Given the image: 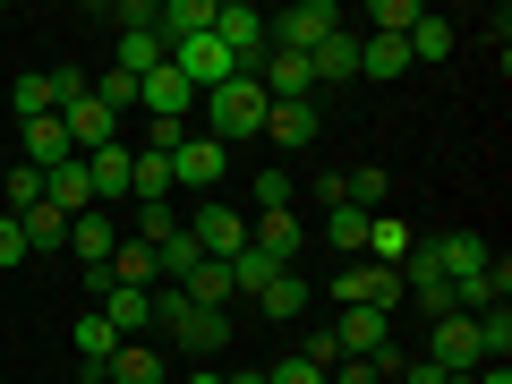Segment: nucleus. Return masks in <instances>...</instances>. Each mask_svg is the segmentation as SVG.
I'll return each mask as SVG.
<instances>
[{
	"label": "nucleus",
	"mask_w": 512,
	"mask_h": 384,
	"mask_svg": "<svg viewBox=\"0 0 512 384\" xmlns=\"http://www.w3.org/2000/svg\"><path fill=\"white\" fill-rule=\"evenodd\" d=\"M410 69H419V60H427V69H436V60H453V43H461V26L453 18H436V9H419V26H410Z\"/></svg>",
	"instance_id": "nucleus-20"
},
{
	"label": "nucleus",
	"mask_w": 512,
	"mask_h": 384,
	"mask_svg": "<svg viewBox=\"0 0 512 384\" xmlns=\"http://www.w3.org/2000/svg\"><path fill=\"white\" fill-rule=\"evenodd\" d=\"M94 103H103L111 120H120V111H137V77H120V69H103V77H94Z\"/></svg>",
	"instance_id": "nucleus-37"
},
{
	"label": "nucleus",
	"mask_w": 512,
	"mask_h": 384,
	"mask_svg": "<svg viewBox=\"0 0 512 384\" xmlns=\"http://www.w3.org/2000/svg\"><path fill=\"white\" fill-rule=\"evenodd\" d=\"M325 384H384V367H376V359H333Z\"/></svg>",
	"instance_id": "nucleus-41"
},
{
	"label": "nucleus",
	"mask_w": 512,
	"mask_h": 384,
	"mask_svg": "<svg viewBox=\"0 0 512 384\" xmlns=\"http://www.w3.org/2000/svg\"><path fill=\"white\" fill-rule=\"evenodd\" d=\"M9 103H18V120H52V111H60L52 69H43V77H18V86H9Z\"/></svg>",
	"instance_id": "nucleus-33"
},
{
	"label": "nucleus",
	"mask_w": 512,
	"mask_h": 384,
	"mask_svg": "<svg viewBox=\"0 0 512 384\" xmlns=\"http://www.w3.org/2000/svg\"><path fill=\"white\" fill-rule=\"evenodd\" d=\"M188 146V120H154L146 128V146H137V154H180Z\"/></svg>",
	"instance_id": "nucleus-40"
},
{
	"label": "nucleus",
	"mask_w": 512,
	"mask_h": 384,
	"mask_svg": "<svg viewBox=\"0 0 512 384\" xmlns=\"http://www.w3.org/2000/svg\"><path fill=\"white\" fill-rule=\"evenodd\" d=\"M410 248H419V231H410V222H393V214H367V265H402Z\"/></svg>",
	"instance_id": "nucleus-24"
},
{
	"label": "nucleus",
	"mask_w": 512,
	"mask_h": 384,
	"mask_svg": "<svg viewBox=\"0 0 512 384\" xmlns=\"http://www.w3.org/2000/svg\"><path fill=\"white\" fill-rule=\"evenodd\" d=\"M180 291H188V299H197V308H231V265H214V256H205L197 274H188V282H180Z\"/></svg>",
	"instance_id": "nucleus-32"
},
{
	"label": "nucleus",
	"mask_w": 512,
	"mask_h": 384,
	"mask_svg": "<svg viewBox=\"0 0 512 384\" xmlns=\"http://www.w3.org/2000/svg\"><path fill=\"white\" fill-rule=\"evenodd\" d=\"M9 265H26V231H18V214H0V274Z\"/></svg>",
	"instance_id": "nucleus-42"
},
{
	"label": "nucleus",
	"mask_w": 512,
	"mask_h": 384,
	"mask_svg": "<svg viewBox=\"0 0 512 384\" xmlns=\"http://www.w3.org/2000/svg\"><path fill=\"white\" fill-rule=\"evenodd\" d=\"M180 384H222V367H188V376Z\"/></svg>",
	"instance_id": "nucleus-46"
},
{
	"label": "nucleus",
	"mask_w": 512,
	"mask_h": 384,
	"mask_svg": "<svg viewBox=\"0 0 512 384\" xmlns=\"http://www.w3.org/2000/svg\"><path fill=\"white\" fill-rule=\"evenodd\" d=\"M69 342H77V359H86V384H103L111 350H120V333H111V316H103V308H86V316H77V333H69Z\"/></svg>",
	"instance_id": "nucleus-18"
},
{
	"label": "nucleus",
	"mask_w": 512,
	"mask_h": 384,
	"mask_svg": "<svg viewBox=\"0 0 512 384\" xmlns=\"http://www.w3.org/2000/svg\"><path fill=\"white\" fill-rule=\"evenodd\" d=\"M419 359L444 367V376H478V367H487V350H478V325H470V316H436Z\"/></svg>",
	"instance_id": "nucleus-4"
},
{
	"label": "nucleus",
	"mask_w": 512,
	"mask_h": 384,
	"mask_svg": "<svg viewBox=\"0 0 512 384\" xmlns=\"http://www.w3.org/2000/svg\"><path fill=\"white\" fill-rule=\"evenodd\" d=\"M222 154L231 146H214L205 128H188V146L171 154V188H222Z\"/></svg>",
	"instance_id": "nucleus-10"
},
{
	"label": "nucleus",
	"mask_w": 512,
	"mask_h": 384,
	"mask_svg": "<svg viewBox=\"0 0 512 384\" xmlns=\"http://www.w3.org/2000/svg\"><path fill=\"white\" fill-rule=\"evenodd\" d=\"M342 188H350V205H359V214H384V197H393V180H384L376 163H359V171H342Z\"/></svg>",
	"instance_id": "nucleus-34"
},
{
	"label": "nucleus",
	"mask_w": 512,
	"mask_h": 384,
	"mask_svg": "<svg viewBox=\"0 0 512 384\" xmlns=\"http://www.w3.org/2000/svg\"><path fill=\"white\" fill-rule=\"evenodd\" d=\"M274 274H291V265H274L265 248H239V256H231V299H256Z\"/></svg>",
	"instance_id": "nucleus-31"
},
{
	"label": "nucleus",
	"mask_w": 512,
	"mask_h": 384,
	"mask_svg": "<svg viewBox=\"0 0 512 384\" xmlns=\"http://www.w3.org/2000/svg\"><path fill=\"white\" fill-rule=\"evenodd\" d=\"M128 197L137 205H171V154H137V163H128Z\"/></svg>",
	"instance_id": "nucleus-29"
},
{
	"label": "nucleus",
	"mask_w": 512,
	"mask_h": 384,
	"mask_svg": "<svg viewBox=\"0 0 512 384\" xmlns=\"http://www.w3.org/2000/svg\"><path fill=\"white\" fill-rule=\"evenodd\" d=\"M410 26H419V0H376L359 35H410Z\"/></svg>",
	"instance_id": "nucleus-36"
},
{
	"label": "nucleus",
	"mask_w": 512,
	"mask_h": 384,
	"mask_svg": "<svg viewBox=\"0 0 512 384\" xmlns=\"http://www.w3.org/2000/svg\"><path fill=\"white\" fill-rule=\"evenodd\" d=\"M171 69H180L197 94H214V86H231V77H239V60H231V43H222V35H188V43H171Z\"/></svg>",
	"instance_id": "nucleus-6"
},
{
	"label": "nucleus",
	"mask_w": 512,
	"mask_h": 384,
	"mask_svg": "<svg viewBox=\"0 0 512 384\" xmlns=\"http://www.w3.org/2000/svg\"><path fill=\"white\" fill-rule=\"evenodd\" d=\"M214 35L231 43V60L239 69H265V52H274V43H265V9H248V0H214Z\"/></svg>",
	"instance_id": "nucleus-5"
},
{
	"label": "nucleus",
	"mask_w": 512,
	"mask_h": 384,
	"mask_svg": "<svg viewBox=\"0 0 512 384\" xmlns=\"http://www.w3.org/2000/svg\"><path fill=\"white\" fill-rule=\"evenodd\" d=\"M43 205H60V214H86L94 205V180H86V163H60V171H43Z\"/></svg>",
	"instance_id": "nucleus-21"
},
{
	"label": "nucleus",
	"mask_w": 512,
	"mask_h": 384,
	"mask_svg": "<svg viewBox=\"0 0 512 384\" xmlns=\"http://www.w3.org/2000/svg\"><path fill=\"white\" fill-rule=\"evenodd\" d=\"M470 325H478V350H487V359H512V308H504V299H495V308H478Z\"/></svg>",
	"instance_id": "nucleus-35"
},
{
	"label": "nucleus",
	"mask_w": 512,
	"mask_h": 384,
	"mask_svg": "<svg viewBox=\"0 0 512 384\" xmlns=\"http://www.w3.org/2000/svg\"><path fill=\"white\" fill-rule=\"evenodd\" d=\"M308 239H325V248H342V265H350V256H367V214H359V205H333V214L316 222Z\"/></svg>",
	"instance_id": "nucleus-23"
},
{
	"label": "nucleus",
	"mask_w": 512,
	"mask_h": 384,
	"mask_svg": "<svg viewBox=\"0 0 512 384\" xmlns=\"http://www.w3.org/2000/svg\"><path fill=\"white\" fill-rule=\"evenodd\" d=\"M35 205H43V171L9 163V214H35Z\"/></svg>",
	"instance_id": "nucleus-39"
},
{
	"label": "nucleus",
	"mask_w": 512,
	"mask_h": 384,
	"mask_svg": "<svg viewBox=\"0 0 512 384\" xmlns=\"http://www.w3.org/2000/svg\"><path fill=\"white\" fill-rule=\"evenodd\" d=\"M154 35H163V52L188 43V35H214V0H163L154 9Z\"/></svg>",
	"instance_id": "nucleus-19"
},
{
	"label": "nucleus",
	"mask_w": 512,
	"mask_h": 384,
	"mask_svg": "<svg viewBox=\"0 0 512 384\" xmlns=\"http://www.w3.org/2000/svg\"><path fill=\"white\" fill-rule=\"evenodd\" d=\"M18 231H26V256H60V248H69V214H60V205L18 214Z\"/></svg>",
	"instance_id": "nucleus-26"
},
{
	"label": "nucleus",
	"mask_w": 512,
	"mask_h": 384,
	"mask_svg": "<svg viewBox=\"0 0 512 384\" xmlns=\"http://www.w3.org/2000/svg\"><path fill=\"white\" fill-rule=\"evenodd\" d=\"M111 248H120V222H111L103 205H86V214L69 222V248H60V256H77V265H111Z\"/></svg>",
	"instance_id": "nucleus-14"
},
{
	"label": "nucleus",
	"mask_w": 512,
	"mask_h": 384,
	"mask_svg": "<svg viewBox=\"0 0 512 384\" xmlns=\"http://www.w3.org/2000/svg\"><path fill=\"white\" fill-rule=\"evenodd\" d=\"M265 86H256L248 69L231 77V86H214L205 94V137H214V146H248V137H265Z\"/></svg>",
	"instance_id": "nucleus-1"
},
{
	"label": "nucleus",
	"mask_w": 512,
	"mask_h": 384,
	"mask_svg": "<svg viewBox=\"0 0 512 384\" xmlns=\"http://www.w3.org/2000/svg\"><path fill=\"white\" fill-rule=\"evenodd\" d=\"M60 128H69V146H77V154H103L111 137H120V120H111V111L94 103V94H77V103H60Z\"/></svg>",
	"instance_id": "nucleus-11"
},
{
	"label": "nucleus",
	"mask_w": 512,
	"mask_h": 384,
	"mask_svg": "<svg viewBox=\"0 0 512 384\" xmlns=\"http://www.w3.org/2000/svg\"><path fill=\"white\" fill-rule=\"evenodd\" d=\"M325 299H342V308H376V316H393L402 308V265H367V256H350L342 274H333V291Z\"/></svg>",
	"instance_id": "nucleus-2"
},
{
	"label": "nucleus",
	"mask_w": 512,
	"mask_h": 384,
	"mask_svg": "<svg viewBox=\"0 0 512 384\" xmlns=\"http://www.w3.org/2000/svg\"><path fill=\"white\" fill-rule=\"evenodd\" d=\"M333 350H342V359H384V350H393V316H376V308H342Z\"/></svg>",
	"instance_id": "nucleus-8"
},
{
	"label": "nucleus",
	"mask_w": 512,
	"mask_h": 384,
	"mask_svg": "<svg viewBox=\"0 0 512 384\" xmlns=\"http://www.w3.org/2000/svg\"><path fill=\"white\" fill-rule=\"evenodd\" d=\"M222 384H265V376H256V367H222Z\"/></svg>",
	"instance_id": "nucleus-45"
},
{
	"label": "nucleus",
	"mask_w": 512,
	"mask_h": 384,
	"mask_svg": "<svg viewBox=\"0 0 512 384\" xmlns=\"http://www.w3.org/2000/svg\"><path fill=\"white\" fill-rule=\"evenodd\" d=\"M316 128H325V111H316V103H274V111H265V137H274L282 154L316 146Z\"/></svg>",
	"instance_id": "nucleus-16"
},
{
	"label": "nucleus",
	"mask_w": 512,
	"mask_h": 384,
	"mask_svg": "<svg viewBox=\"0 0 512 384\" xmlns=\"http://www.w3.org/2000/svg\"><path fill=\"white\" fill-rule=\"evenodd\" d=\"M256 308L274 316V325H299V316H308V282H299V265H291V274H274V282H265V291H256Z\"/></svg>",
	"instance_id": "nucleus-25"
},
{
	"label": "nucleus",
	"mask_w": 512,
	"mask_h": 384,
	"mask_svg": "<svg viewBox=\"0 0 512 384\" xmlns=\"http://www.w3.org/2000/svg\"><path fill=\"white\" fill-rule=\"evenodd\" d=\"M256 214H291V171H256Z\"/></svg>",
	"instance_id": "nucleus-38"
},
{
	"label": "nucleus",
	"mask_w": 512,
	"mask_h": 384,
	"mask_svg": "<svg viewBox=\"0 0 512 384\" xmlns=\"http://www.w3.org/2000/svg\"><path fill=\"white\" fill-rule=\"evenodd\" d=\"M171 367L154 359V342H120L111 350V367H103V384H163Z\"/></svg>",
	"instance_id": "nucleus-22"
},
{
	"label": "nucleus",
	"mask_w": 512,
	"mask_h": 384,
	"mask_svg": "<svg viewBox=\"0 0 512 384\" xmlns=\"http://www.w3.org/2000/svg\"><path fill=\"white\" fill-rule=\"evenodd\" d=\"M308 69H316V94L350 86V77H359V26H342V35H325V43L308 52Z\"/></svg>",
	"instance_id": "nucleus-13"
},
{
	"label": "nucleus",
	"mask_w": 512,
	"mask_h": 384,
	"mask_svg": "<svg viewBox=\"0 0 512 384\" xmlns=\"http://www.w3.org/2000/svg\"><path fill=\"white\" fill-rule=\"evenodd\" d=\"M248 248H265L274 265H299V248H308V222H299V214H256V222H248Z\"/></svg>",
	"instance_id": "nucleus-15"
},
{
	"label": "nucleus",
	"mask_w": 512,
	"mask_h": 384,
	"mask_svg": "<svg viewBox=\"0 0 512 384\" xmlns=\"http://www.w3.org/2000/svg\"><path fill=\"white\" fill-rule=\"evenodd\" d=\"M163 35H154V26H137V35H120V60H111V69H120V77H154V69H163Z\"/></svg>",
	"instance_id": "nucleus-30"
},
{
	"label": "nucleus",
	"mask_w": 512,
	"mask_h": 384,
	"mask_svg": "<svg viewBox=\"0 0 512 384\" xmlns=\"http://www.w3.org/2000/svg\"><path fill=\"white\" fill-rule=\"evenodd\" d=\"M265 384H325V367H308V359H282Z\"/></svg>",
	"instance_id": "nucleus-43"
},
{
	"label": "nucleus",
	"mask_w": 512,
	"mask_h": 384,
	"mask_svg": "<svg viewBox=\"0 0 512 384\" xmlns=\"http://www.w3.org/2000/svg\"><path fill=\"white\" fill-rule=\"evenodd\" d=\"M470 384H512V367H504V359H487V367H478Z\"/></svg>",
	"instance_id": "nucleus-44"
},
{
	"label": "nucleus",
	"mask_w": 512,
	"mask_h": 384,
	"mask_svg": "<svg viewBox=\"0 0 512 384\" xmlns=\"http://www.w3.org/2000/svg\"><path fill=\"white\" fill-rule=\"evenodd\" d=\"M94 308L111 316V333H120V342H146V333H154V291H128V282H111Z\"/></svg>",
	"instance_id": "nucleus-12"
},
{
	"label": "nucleus",
	"mask_w": 512,
	"mask_h": 384,
	"mask_svg": "<svg viewBox=\"0 0 512 384\" xmlns=\"http://www.w3.org/2000/svg\"><path fill=\"white\" fill-rule=\"evenodd\" d=\"M188 231H197V248L214 256V265H231V256L248 248V222H239V214H231V205H222V197H205L197 214H188Z\"/></svg>",
	"instance_id": "nucleus-7"
},
{
	"label": "nucleus",
	"mask_w": 512,
	"mask_h": 384,
	"mask_svg": "<svg viewBox=\"0 0 512 384\" xmlns=\"http://www.w3.org/2000/svg\"><path fill=\"white\" fill-rule=\"evenodd\" d=\"M325 35H342V9H333V0H299L282 18H265V43H274V52H316Z\"/></svg>",
	"instance_id": "nucleus-3"
},
{
	"label": "nucleus",
	"mask_w": 512,
	"mask_h": 384,
	"mask_svg": "<svg viewBox=\"0 0 512 384\" xmlns=\"http://www.w3.org/2000/svg\"><path fill=\"white\" fill-rule=\"evenodd\" d=\"M18 154H26V171H60V163H77L69 128H60V111H52V120H18Z\"/></svg>",
	"instance_id": "nucleus-9"
},
{
	"label": "nucleus",
	"mask_w": 512,
	"mask_h": 384,
	"mask_svg": "<svg viewBox=\"0 0 512 384\" xmlns=\"http://www.w3.org/2000/svg\"><path fill=\"white\" fill-rule=\"evenodd\" d=\"M77 163H86V180H94V205H111V197H128V163H137V146L111 137L103 154H77Z\"/></svg>",
	"instance_id": "nucleus-17"
},
{
	"label": "nucleus",
	"mask_w": 512,
	"mask_h": 384,
	"mask_svg": "<svg viewBox=\"0 0 512 384\" xmlns=\"http://www.w3.org/2000/svg\"><path fill=\"white\" fill-rule=\"evenodd\" d=\"M402 69H410V43L402 35H359V77L384 86V77H402Z\"/></svg>",
	"instance_id": "nucleus-27"
},
{
	"label": "nucleus",
	"mask_w": 512,
	"mask_h": 384,
	"mask_svg": "<svg viewBox=\"0 0 512 384\" xmlns=\"http://www.w3.org/2000/svg\"><path fill=\"white\" fill-rule=\"evenodd\" d=\"M103 274H111V282H128V291H154V248L120 231V248H111V265H103Z\"/></svg>",
	"instance_id": "nucleus-28"
}]
</instances>
